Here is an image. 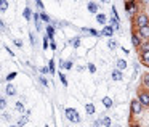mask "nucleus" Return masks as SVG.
<instances>
[{
  "mask_svg": "<svg viewBox=\"0 0 149 127\" xmlns=\"http://www.w3.org/2000/svg\"><path fill=\"white\" fill-rule=\"evenodd\" d=\"M66 116H68V119L72 121V122H79V121H80V116H79L77 109H74V108H68V109H66Z\"/></svg>",
  "mask_w": 149,
  "mask_h": 127,
  "instance_id": "nucleus-1",
  "label": "nucleus"
},
{
  "mask_svg": "<svg viewBox=\"0 0 149 127\" xmlns=\"http://www.w3.org/2000/svg\"><path fill=\"white\" fill-rule=\"evenodd\" d=\"M136 24H138L139 27H141V26H148V24H149V18L146 16V15H139V16L136 18Z\"/></svg>",
  "mask_w": 149,
  "mask_h": 127,
  "instance_id": "nucleus-2",
  "label": "nucleus"
},
{
  "mask_svg": "<svg viewBox=\"0 0 149 127\" xmlns=\"http://www.w3.org/2000/svg\"><path fill=\"white\" fill-rule=\"evenodd\" d=\"M132 111L133 113H141V103H139L138 100H135V101H132Z\"/></svg>",
  "mask_w": 149,
  "mask_h": 127,
  "instance_id": "nucleus-3",
  "label": "nucleus"
},
{
  "mask_svg": "<svg viewBox=\"0 0 149 127\" xmlns=\"http://www.w3.org/2000/svg\"><path fill=\"white\" fill-rule=\"evenodd\" d=\"M139 36L148 39V37H149V26H141V27H139Z\"/></svg>",
  "mask_w": 149,
  "mask_h": 127,
  "instance_id": "nucleus-4",
  "label": "nucleus"
},
{
  "mask_svg": "<svg viewBox=\"0 0 149 127\" xmlns=\"http://www.w3.org/2000/svg\"><path fill=\"white\" fill-rule=\"evenodd\" d=\"M139 103L141 105H149V95L148 93H139Z\"/></svg>",
  "mask_w": 149,
  "mask_h": 127,
  "instance_id": "nucleus-5",
  "label": "nucleus"
},
{
  "mask_svg": "<svg viewBox=\"0 0 149 127\" xmlns=\"http://www.w3.org/2000/svg\"><path fill=\"white\" fill-rule=\"evenodd\" d=\"M5 92H7V95H16V87L11 84L7 85V88H5Z\"/></svg>",
  "mask_w": 149,
  "mask_h": 127,
  "instance_id": "nucleus-6",
  "label": "nucleus"
},
{
  "mask_svg": "<svg viewBox=\"0 0 149 127\" xmlns=\"http://www.w3.org/2000/svg\"><path fill=\"white\" fill-rule=\"evenodd\" d=\"M101 34H103V36H107V37H111V36L114 34V29H112L111 26H104V29H103V32H101Z\"/></svg>",
  "mask_w": 149,
  "mask_h": 127,
  "instance_id": "nucleus-7",
  "label": "nucleus"
},
{
  "mask_svg": "<svg viewBox=\"0 0 149 127\" xmlns=\"http://www.w3.org/2000/svg\"><path fill=\"white\" fill-rule=\"evenodd\" d=\"M132 44H133L135 47H139V45H141V39H139V36H136V34H135V36L132 37Z\"/></svg>",
  "mask_w": 149,
  "mask_h": 127,
  "instance_id": "nucleus-8",
  "label": "nucleus"
},
{
  "mask_svg": "<svg viewBox=\"0 0 149 127\" xmlns=\"http://www.w3.org/2000/svg\"><path fill=\"white\" fill-rule=\"evenodd\" d=\"M47 34H48V39H53V36H55V29H53V26H47Z\"/></svg>",
  "mask_w": 149,
  "mask_h": 127,
  "instance_id": "nucleus-9",
  "label": "nucleus"
},
{
  "mask_svg": "<svg viewBox=\"0 0 149 127\" xmlns=\"http://www.w3.org/2000/svg\"><path fill=\"white\" fill-rule=\"evenodd\" d=\"M59 66L64 68V69H71L72 68V61H61V63H59Z\"/></svg>",
  "mask_w": 149,
  "mask_h": 127,
  "instance_id": "nucleus-10",
  "label": "nucleus"
},
{
  "mask_svg": "<svg viewBox=\"0 0 149 127\" xmlns=\"http://www.w3.org/2000/svg\"><path fill=\"white\" fill-rule=\"evenodd\" d=\"M23 16L26 18V20H31V16H32V11H31V8H29V7H27V8H24Z\"/></svg>",
  "mask_w": 149,
  "mask_h": 127,
  "instance_id": "nucleus-11",
  "label": "nucleus"
},
{
  "mask_svg": "<svg viewBox=\"0 0 149 127\" xmlns=\"http://www.w3.org/2000/svg\"><path fill=\"white\" fill-rule=\"evenodd\" d=\"M27 121H29V114H27V116H24V117H21V119L18 121V127H23Z\"/></svg>",
  "mask_w": 149,
  "mask_h": 127,
  "instance_id": "nucleus-12",
  "label": "nucleus"
},
{
  "mask_svg": "<svg viewBox=\"0 0 149 127\" xmlns=\"http://www.w3.org/2000/svg\"><path fill=\"white\" fill-rule=\"evenodd\" d=\"M112 79H114V81H120V79H122V72H120L119 69H117V71H114L112 72Z\"/></svg>",
  "mask_w": 149,
  "mask_h": 127,
  "instance_id": "nucleus-13",
  "label": "nucleus"
},
{
  "mask_svg": "<svg viewBox=\"0 0 149 127\" xmlns=\"http://www.w3.org/2000/svg\"><path fill=\"white\" fill-rule=\"evenodd\" d=\"M117 68H119V71L120 69H125L127 68V61L125 60H119V61H117Z\"/></svg>",
  "mask_w": 149,
  "mask_h": 127,
  "instance_id": "nucleus-14",
  "label": "nucleus"
},
{
  "mask_svg": "<svg viewBox=\"0 0 149 127\" xmlns=\"http://www.w3.org/2000/svg\"><path fill=\"white\" fill-rule=\"evenodd\" d=\"M103 105H104V106H106V108H111V106H112V100H111L109 97L103 98Z\"/></svg>",
  "mask_w": 149,
  "mask_h": 127,
  "instance_id": "nucleus-15",
  "label": "nucleus"
},
{
  "mask_svg": "<svg viewBox=\"0 0 149 127\" xmlns=\"http://www.w3.org/2000/svg\"><path fill=\"white\" fill-rule=\"evenodd\" d=\"M7 8H8V2H7V0H0V10L7 11Z\"/></svg>",
  "mask_w": 149,
  "mask_h": 127,
  "instance_id": "nucleus-16",
  "label": "nucleus"
},
{
  "mask_svg": "<svg viewBox=\"0 0 149 127\" xmlns=\"http://www.w3.org/2000/svg\"><path fill=\"white\" fill-rule=\"evenodd\" d=\"M111 26H112V29H114V31H119V29H120V26H119V21H117L116 18H114V20L111 21Z\"/></svg>",
  "mask_w": 149,
  "mask_h": 127,
  "instance_id": "nucleus-17",
  "label": "nucleus"
},
{
  "mask_svg": "<svg viewBox=\"0 0 149 127\" xmlns=\"http://www.w3.org/2000/svg\"><path fill=\"white\" fill-rule=\"evenodd\" d=\"M88 10H90L91 13H96V11H98V7L93 4V2H90V4H88Z\"/></svg>",
  "mask_w": 149,
  "mask_h": 127,
  "instance_id": "nucleus-18",
  "label": "nucleus"
},
{
  "mask_svg": "<svg viewBox=\"0 0 149 127\" xmlns=\"http://www.w3.org/2000/svg\"><path fill=\"white\" fill-rule=\"evenodd\" d=\"M85 108H87V113L88 114H93L95 113V106L91 103H87V106H85Z\"/></svg>",
  "mask_w": 149,
  "mask_h": 127,
  "instance_id": "nucleus-19",
  "label": "nucleus"
},
{
  "mask_svg": "<svg viewBox=\"0 0 149 127\" xmlns=\"http://www.w3.org/2000/svg\"><path fill=\"white\" fill-rule=\"evenodd\" d=\"M96 20H98V23H100V24H106V16H104V15H98Z\"/></svg>",
  "mask_w": 149,
  "mask_h": 127,
  "instance_id": "nucleus-20",
  "label": "nucleus"
},
{
  "mask_svg": "<svg viewBox=\"0 0 149 127\" xmlns=\"http://www.w3.org/2000/svg\"><path fill=\"white\" fill-rule=\"evenodd\" d=\"M48 71L55 72V61H53V60H50V63H48Z\"/></svg>",
  "mask_w": 149,
  "mask_h": 127,
  "instance_id": "nucleus-21",
  "label": "nucleus"
},
{
  "mask_svg": "<svg viewBox=\"0 0 149 127\" xmlns=\"http://www.w3.org/2000/svg\"><path fill=\"white\" fill-rule=\"evenodd\" d=\"M39 18H42V21H45V23H48V21H50V18H48V15H47V13H40Z\"/></svg>",
  "mask_w": 149,
  "mask_h": 127,
  "instance_id": "nucleus-22",
  "label": "nucleus"
},
{
  "mask_svg": "<svg viewBox=\"0 0 149 127\" xmlns=\"http://www.w3.org/2000/svg\"><path fill=\"white\" fill-rule=\"evenodd\" d=\"M7 108V101H5V98L0 97V109H5Z\"/></svg>",
  "mask_w": 149,
  "mask_h": 127,
  "instance_id": "nucleus-23",
  "label": "nucleus"
},
{
  "mask_svg": "<svg viewBox=\"0 0 149 127\" xmlns=\"http://www.w3.org/2000/svg\"><path fill=\"white\" fill-rule=\"evenodd\" d=\"M143 61L149 63V50L148 52H143Z\"/></svg>",
  "mask_w": 149,
  "mask_h": 127,
  "instance_id": "nucleus-24",
  "label": "nucleus"
},
{
  "mask_svg": "<svg viewBox=\"0 0 149 127\" xmlns=\"http://www.w3.org/2000/svg\"><path fill=\"white\" fill-rule=\"evenodd\" d=\"M143 82H144L146 87H149V74H144V76H143Z\"/></svg>",
  "mask_w": 149,
  "mask_h": 127,
  "instance_id": "nucleus-25",
  "label": "nucleus"
},
{
  "mask_svg": "<svg viewBox=\"0 0 149 127\" xmlns=\"http://www.w3.org/2000/svg\"><path fill=\"white\" fill-rule=\"evenodd\" d=\"M15 108H16V111H21V113L24 111V106H23V103H21V101H19V103H16V106H15Z\"/></svg>",
  "mask_w": 149,
  "mask_h": 127,
  "instance_id": "nucleus-26",
  "label": "nucleus"
},
{
  "mask_svg": "<svg viewBox=\"0 0 149 127\" xmlns=\"http://www.w3.org/2000/svg\"><path fill=\"white\" fill-rule=\"evenodd\" d=\"M15 77H16V72H10V74L7 76V81H13Z\"/></svg>",
  "mask_w": 149,
  "mask_h": 127,
  "instance_id": "nucleus-27",
  "label": "nucleus"
},
{
  "mask_svg": "<svg viewBox=\"0 0 149 127\" xmlns=\"http://www.w3.org/2000/svg\"><path fill=\"white\" fill-rule=\"evenodd\" d=\"M59 79H61V82H63L64 85H68V81H66V76H64V74H61V72H59Z\"/></svg>",
  "mask_w": 149,
  "mask_h": 127,
  "instance_id": "nucleus-28",
  "label": "nucleus"
},
{
  "mask_svg": "<svg viewBox=\"0 0 149 127\" xmlns=\"http://www.w3.org/2000/svg\"><path fill=\"white\" fill-rule=\"evenodd\" d=\"M139 47H141V50H143V52H148V50H149V44H148V42H146V44H143V45H139Z\"/></svg>",
  "mask_w": 149,
  "mask_h": 127,
  "instance_id": "nucleus-29",
  "label": "nucleus"
},
{
  "mask_svg": "<svg viewBox=\"0 0 149 127\" xmlns=\"http://www.w3.org/2000/svg\"><path fill=\"white\" fill-rule=\"evenodd\" d=\"M101 122H103L104 126H109V124H111V119H109V117H104V119H101Z\"/></svg>",
  "mask_w": 149,
  "mask_h": 127,
  "instance_id": "nucleus-30",
  "label": "nucleus"
},
{
  "mask_svg": "<svg viewBox=\"0 0 149 127\" xmlns=\"http://www.w3.org/2000/svg\"><path fill=\"white\" fill-rule=\"evenodd\" d=\"M107 45H109L111 48H116V47H117V44L114 42V40H109V42H107Z\"/></svg>",
  "mask_w": 149,
  "mask_h": 127,
  "instance_id": "nucleus-31",
  "label": "nucleus"
},
{
  "mask_svg": "<svg viewBox=\"0 0 149 127\" xmlns=\"http://www.w3.org/2000/svg\"><path fill=\"white\" fill-rule=\"evenodd\" d=\"M43 48H48V37L45 36V39H43Z\"/></svg>",
  "mask_w": 149,
  "mask_h": 127,
  "instance_id": "nucleus-32",
  "label": "nucleus"
},
{
  "mask_svg": "<svg viewBox=\"0 0 149 127\" xmlns=\"http://www.w3.org/2000/svg\"><path fill=\"white\" fill-rule=\"evenodd\" d=\"M15 45H16V47H23V42L18 40V39H15Z\"/></svg>",
  "mask_w": 149,
  "mask_h": 127,
  "instance_id": "nucleus-33",
  "label": "nucleus"
},
{
  "mask_svg": "<svg viewBox=\"0 0 149 127\" xmlns=\"http://www.w3.org/2000/svg\"><path fill=\"white\" fill-rule=\"evenodd\" d=\"M72 45H74V47H79V45H80V40H79V39H74V42H72Z\"/></svg>",
  "mask_w": 149,
  "mask_h": 127,
  "instance_id": "nucleus-34",
  "label": "nucleus"
},
{
  "mask_svg": "<svg viewBox=\"0 0 149 127\" xmlns=\"http://www.w3.org/2000/svg\"><path fill=\"white\" fill-rule=\"evenodd\" d=\"M88 69H90V72H95V71H96V68H95V65H88Z\"/></svg>",
  "mask_w": 149,
  "mask_h": 127,
  "instance_id": "nucleus-35",
  "label": "nucleus"
},
{
  "mask_svg": "<svg viewBox=\"0 0 149 127\" xmlns=\"http://www.w3.org/2000/svg\"><path fill=\"white\" fill-rule=\"evenodd\" d=\"M40 82H42L43 85H48V81H47L45 77H40Z\"/></svg>",
  "mask_w": 149,
  "mask_h": 127,
  "instance_id": "nucleus-36",
  "label": "nucleus"
},
{
  "mask_svg": "<svg viewBox=\"0 0 149 127\" xmlns=\"http://www.w3.org/2000/svg\"><path fill=\"white\" fill-rule=\"evenodd\" d=\"M37 5H39V8H43V4H42V0H36Z\"/></svg>",
  "mask_w": 149,
  "mask_h": 127,
  "instance_id": "nucleus-37",
  "label": "nucleus"
},
{
  "mask_svg": "<svg viewBox=\"0 0 149 127\" xmlns=\"http://www.w3.org/2000/svg\"><path fill=\"white\" fill-rule=\"evenodd\" d=\"M40 71H42L43 74H47V72H50V71H48V68H42V69H40Z\"/></svg>",
  "mask_w": 149,
  "mask_h": 127,
  "instance_id": "nucleus-38",
  "label": "nucleus"
},
{
  "mask_svg": "<svg viewBox=\"0 0 149 127\" xmlns=\"http://www.w3.org/2000/svg\"><path fill=\"white\" fill-rule=\"evenodd\" d=\"M3 117H5L7 121H10V119H11V116H10V114H3Z\"/></svg>",
  "mask_w": 149,
  "mask_h": 127,
  "instance_id": "nucleus-39",
  "label": "nucleus"
},
{
  "mask_svg": "<svg viewBox=\"0 0 149 127\" xmlns=\"http://www.w3.org/2000/svg\"><path fill=\"white\" fill-rule=\"evenodd\" d=\"M0 29H5V24H3V21L0 20Z\"/></svg>",
  "mask_w": 149,
  "mask_h": 127,
  "instance_id": "nucleus-40",
  "label": "nucleus"
},
{
  "mask_svg": "<svg viewBox=\"0 0 149 127\" xmlns=\"http://www.w3.org/2000/svg\"><path fill=\"white\" fill-rule=\"evenodd\" d=\"M132 8H133V4H128V5H127V10H128V11L132 10Z\"/></svg>",
  "mask_w": 149,
  "mask_h": 127,
  "instance_id": "nucleus-41",
  "label": "nucleus"
},
{
  "mask_svg": "<svg viewBox=\"0 0 149 127\" xmlns=\"http://www.w3.org/2000/svg\"><path fill=\"white\" fill-rule=\"evenodd\" d=\"M50 47H52L53 50H56V44H55V42H52V44H50Z\"/></svg>",
  "mask_w": 149,
  "mask_h": 127,
  "instance_id": "nucleus-42",
  "label": "nucleus"
},
{
  "mask_svg": "<svg viewBox=\"0 0 149 127\" xmlns=\"http://www.w3.org/2000/svg\"><path fill=\"white\" fill-rule=\"evenodd\" d=\"M103 2H104V4H107V2H109V0H103Z\"/></svg>",
  "mask_w": 149,
  "mask_h": 127,
  "instance_id": "nucleus-43",
  "label": "nucleus"
},
{
  "mask_svg": "<svg viewBox=\"0 0 149 127\" xmlns=\"http://www.w3.org/2000/svg\"><path fill=\"white\" fill-rule=\"evenodd\" d=\"M10 127H18V126H10Z\"/></svg>",
  "mask_w": 149,
  "mask_h": 127,
  "instance_id": "nucleus-44",
  "label": "nucleus"
},
{
  "mask_svg": "<svg viewBox=\"0 0 149 127\" xmlns=\"http://www.w3.org/2000/svg\"><path fill=\"white\" fill-rule=\"evenodd\" d=\"M0 68H2V66H0Z\"/></svg>",
  "mask_w": 149,
  "mask_h": 127,
  "instance_id": "nucleus-45",
  "label": "nucleus"
},
{
  "mask_svg": "<svg viewBox=\"0 0 149 127\" xmlns=\"http://www.w3.org/2000/svg\"><path fill=\"white\" fill-rule=\"evenodd\" d=\"M148 18H149V16H148Z\"/></svg>",
  "mask_w": 149,
  "mask_h": 127,
  "instance_id": "nucleus-46",
  "label": "nucleus"
}]
</instances>
